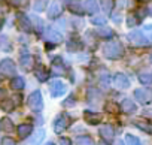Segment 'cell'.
<instances>
[{
  "label": "cell",
  "instance_id": "38",
  "mask_svg": "<svg viewBox=\"0 0 152 145\" xmlns=\"http://www.w3.org/2000/svg\"><path fill=\"white\" fill-rule=\"evenodd\" d=\"M136 126H137L139 129H142L143 132H146V133H151V132H152V127H149V124H146V123H140V121H137Z\"/></svg>",
  "mask_w": 152,
  "mask_h": 145
},
{
  "label": "cell",
  "instance_id": "26",
  "mask_svg": "<svg viewBox=\"0 0 152 145\" xmlns=\"http://www.w3.org/2000/svg\"><path fill=\"white\" fill-rule=\"evenodd\" d=\"M139 81L145 85L152 84V74L151 72H142V74H139Z\"/></svg>",
  "mask_w": 152,
  "mask_h": 145
},
{
  "label": "cell",
  "instance_id": "10",
  "mask_svg": "<svg viewBox=\"0 0 152 145\" xmlns=\"http://www.w3.org/2000/svg\"><path fill=\"white\" fill-rule=\"evenodd\" d=\"M113 84H115V87L118 90H125V88H128L130 81H128V78L124 74H116L113 77Z\"/></svg>",
  "mask_w": 152,
  "mask_h": 145
},
{
  "label": "cell",
  "instance_id": "19",
  "mask_svg": "<svg viewBox=\"0 0 152 145\" xmlns=\"http://www.w3.org/2000/svg\"><path fill=\"white\" fill-rule=\"evenodd\" d=\"M43 138H45V130H37L34 135H33V138L26 144V145H40V142L43 141Z\"/></svg>",
  "mask_w": 152,
  "mask_h": 145
},
{
  "label": "cell",
  "instance_id": "30",
  "mask_svg": "<svg viewBox=\"0 0 152 145\" xmlns=\"http://www.w3.org/2000/svg\"><path fill=\"white\" fill-rule=\"evenodd\" d=\"M0 48H2L3 51L11 49V42H9L8 36H5V35H0Z\"/></svg>",
  "mask_w": 152,
  "mask_h": 145
},
{
  "label": "cell",
  "instance_id": "28",
  "mask_svg": "<svg viewBox=\"0 0 152 145\" xmlns=\"http://www.w3.org/2000/svg\"><path fill=\"white\" fill-rule=\"evenodd\" d=\"M104 111H106L107 114H118L119 106H118L116 102H107V103L104 105Z\"/></svg>",
  "mask_w": 152,
  "mask_h": 145
},
{
  "label": "cell",
  "instance_id": "14",
  "mask_svg": "<svg viewBox=\"0 0 152 145\" xmlns=\"http://www.w3.org/2000/svg\"><path fill=\"white\" fill-rule=\"evenodd\" d=\"M52 69H54V72L57 75H66V66H64V63H63V60H61V57H57V58H54L52 60Z\"/></svg>",
  "mask_w": 152,
  "mask_h": 145
},
{
  "label": "cell",
  "instance_id": "13",
  "mask_svg": "<svg viewBox=\"0 0 152 145\" xmlns=\"http://www.w3.org/2000/svg\"><path fill=\"white\" fill-rule=\"evenodd\" d=\"M69 11L76 14V15H82L84 14V6L79 0H69Z\"/></svg>",
  "mask_w": 152,
  "mask_h": 145
},
{
  "label": "cell",
  "instance_id": "37",
  "mask_svg": "<svg viewBox=\"0 0 152 145\" xmlns=\"http://www.w3.org/2000/svg\"><path fill=\"white\" fill-rule=\"evenodd\" d=\"M91 23H93V24H96V26H102V24H104V23H106V18H104V17L97 15V17L91 18Z\"/></svg>",
  "mask_w": 152,
  "mask_h": 145
},
{
  "label": "cell",
  "instance_id": "43",
  "mask_svg": "<svg viewBox=\"0 0 152 145\" xmlns=\"http://www.w3.org/2000/svg\"><path fill=\"white\" fill-rule=\"evenodd\" d=\"M60 145H72V142H70L69 138H61L60 139Z\"/></svg>",
  "mask_w": 152,
  "mask_h": 145
},
{
  "label": "cell",
  "instance_id": "41",
  "mask_svg": "<svg viewBox=\"0 0 152 145\" xmlns=\"http://www.w3.org/2000/svg\"><path fill=\"white\" fill-rule=\"evenodd\" d=\"M100 81H102L103 84H107V82H109V74H107V72H103V74H102Z\"/></svg>",
  "mask_w": 152,
  "mask_h": 145
},
{
  "label": "cell",
  "instance_id": "17",
  "mask_svg": "<svg viewBox=\"0 0 152 145\" xmlns=\"http://www.w3.org/2000/svg\"><path fill=\"white\" fill-rule=\"evenodd\" d=\"M17 130H18V136H20L21 139H26V138H28V136L31 135L33 126H31V124H20Z\"/></svg>",
  "mask_w": 152,
  "mask_h": 145
},
{
  "label": "cell",
  "instance_id": "5",
  "mask_svg": "<svg viewBox=\"0 0 152 145\" xmlns=\"http://www.w3.org/2000/svg\"><path fill=\"white\" fill-rule=\"evenodd\" d=\"M128 40L136 45V46H146L149 43V40L146 39V36L143 35V32H133L128 35Z\"/></svg>",
  "mask_w": 152,
  "mask_h": 145
},
{
  "label": "cell",
  "instance_id": "44",
  "mask_svg": "<svg viewBox=\"0 0 152 145\" xmlns=\"http://www.w3.org/2000/svg\"><path fill=\"white\" fill-rule=\"evenodd\" d=\"M6 97V90L5 88H0V100H3Z\"/></svg>",
  "mask_w": 152,
  "mask_h": 145
},
{
  "label": "cell",
  "instance_id": "39",
  "mask_svg": "<svg viewBox=\"0 0 152 145\" xmlns=\"http://www.w3.org/2000/svg\"><path fill=\"white\" fill-rule=\"evenodd\" d=\"M33 23L36 26V32H40L42 30V21L39 20V17H33Z\"/></svg>",
  "mask_w": 152,
  "mask_h": 145
},
{
  "label": "cell",
  "instance_id": "1",
  "mask_svg": "<svg viewBox=\"0 0 152 145\" xmlns=\"http://www.w3.org/2000/svg\"><path fill=\"white\" fill-rule=\"evenodd\" d=\"M103 52H104V57L109 58V60H118L124 55V46L122 43L118 40V39H113V40H109L104 43L103 46Z\"/></svg>",
  "mask_w": 152,
  "mask_h": 145
},
{
  "label": "cell",
  "instance_id": "51",
  "mask_svg": "<svg viewBox=\"0 0 152 145\" xmlns=\"http://www.w3.org/2000/svg\"><path fill=\"white\" fill-rule=\"evenodd\" d=\"M151 63H152V54H151Z\"/></svg>",
  "mask_w": 152,
  "mask_h": 145
},
{
  "label": "cell",
  "instance_id": "18",
  "mask_svg": "<svg viewBox=\"0 0 152 145\" xmlns=\"http://www.w3.org/2000/svg\"><path fill=\"white\" fill-rule=\"evenodd\" d=\"M121 109H122L125 114H133V112H136L137 106H136V103H134L133 100L125 99V100L122 102V105H121Z\"/></svg>",
  "mask_w": 152,
  "mask_h": 145
},
{
  "label": "cell",
  "instance_id": "23",
  "mask_svg": "<svg viewBox=\"0 0 152 145\" xmlns=\"http://www.w3.org/2000/svg\"><path fill=\"white\" fill-rule=\"evenodd\" d=\"M113 6H115V0H102V9L104 11L106 15H110Z\"/></svg>",
  "mask_w": 152,
  "mask_h": 145
},
{
  "label": "cell",
  "instance_id": "27",
  "mask_svg": "<svg viewBox=\"0 0 152 145\" xmlns=\"http://www.w3.org/2000/svg\"><path fill=\"white\" fill-rule=\"evenodd\" d=\"M0 108H2L5 112H11L15 108V103H14L12 99H5V100H2V103H0Z\"/></svg>",
  "mask_w": 152,
  "mask_h": 145
},
{
  "label": "cell",
  "instance_id": "50",
  "mask_svg": "<svg viewBox=\"0 0 152 145\" xmlns=\"http://www.w3.org/2000/svg\"><path fill=\"white\" fill-rule=\"evenodd\" d=\"M149 14H151V15H152V6H151V9H149Z\"/></svg>",
  "mask_w": 152,
  "mask_h": 145
},
{
  "label": "cell",
  "instance_id": "24",
  "mask_svg": "<svg viewBox=\"0 0 152 145\" xmlns=\"http://www.w3.org/2000/svg\"><path fill=\"white\" fill-rule=\"evenodd\" d=\"M0 124H2V129L5 130V132H8V133H11V132H14V123H12V120L11 118H8V117H5L2 121H0Z\"/></svg>",
  "mask_w": 152,
  "mask_h": 145
},
{
  "label": "cell",
  "instance_id": "15",
  "mask_svg": "<svg viewBox=\"0 0 152 145\" xmlns=\"http://www.w3.org/2000/svg\"><path fill=\"white\" fill-rule=\"evenodd\" d=\"M61 12H63V6H61L60 2L55 0V2H52V5L48 9V17L49 18H57L58 15H61Z\"/></svg>",
  "mask_w": 152,
  "mask_h": 145
},
{
  "label": "cell",
  "instance_id": "22",
  "mask_svg": "<svg viewBox=\"0 0 152 145\" xmlns=\"http://www.w3.org/2000/svg\"><path fill=\"white\" fill-rule=\"evenodd\" d=\"M34 75H36V78H37L40 82H43V81H46V79H48V72H46L40 64L34 69Z\"/></svg>",
  "mask_w": 152,
  "mask_h": 145
},
{
  "label": "cell",
  "instance_id": "8",
  "mask_svg": "<svg viewBox=\"0 0 152 145\" xmlns=\"http://www.w3.org/2000/svg\"><path fill=\"white\" fill-rule=\"evenodd\" d=\"M66 90H67V85L60 79H57L51 84V96L52 97H60L61 94L66 93Z\"/></svg>",
  "mask_w": 152,
  "mask_h": 145
},
{
  "label": "cell",
  "instance_id": "21",
  "mask_svg": "<svg viewBox=\"0 0 152 145\" xmlns=\"http://www.w3.org/2000/svg\"><path fill=\"white\" fill-rule=\"evenodd\" d=\"M24 78H21V77H14L12 79H11V88L12 90H15V91H20V90H23L24 88Z\"/></svg>",
  "mask_w": 152,
  "mask_h": 145
},
{
  "label": "cell",
  "instance_id": "34",
  "mask_svg": "<svg viewBox=\"0 0 152 145\" xmlns=\"http://www.w3.org/2000/svg\"><path fill=\"white\" fill-rule=\"evenodd\" d=\"M142 32H143V35L146 36V39H148V40L151 42V40H152V26H151V24H148V26H145Z\"/></svg>",
  "mask_w": 152,
  "mask_h": 145
},
{
  "label": "cell",
  "instance_id": "52",
  "mask_svg": "<svg viewBox=\"0 0 152 145\" xmlns=\"http://www.w3.org/2000/svg\"><path fill=\"white\" fill-rule=\"evenodd\" d=\"M46 145H54V144H51V142H49V144H46Z\"/></svg>",
  "mask_w": 152,
  "mask_h": 145
},
{
  "label": "cell",
  "instance_id": "25",
  "mask_svg": "<svg viewBox=\"0 0 152 145\" xmlns=\"http://www.w3.org/2000/svg\"><path fill=\"white\" fill-rule=\"evenodd\" d=\"M76 144L78 145H96L93 138L88 136V135H84V136H78L76 138Z\"/></svg>",
  "mask_w": 152,
  "mask_h": 145
},
{
  "label": "cell",
  "instance_id": "7",
  "mask_svg": "<svg viewBox=\"0 0 152 145\" xmlns=\"http://www.w3.org/2000/svg\"><path fill=\"white\" fill-rule=\"evenodd\" d=\"M17 26H18L20 30H23V32H26V33L31 32V21H30L28 17L24 15V14H18V15H17Z\"/></svg>",
  "mask_w": 152,
  "mask_h": 145
},
{
  "label": "cell",
  "instance_id": "48",
  "mask_svg": "<svg viewBox=\"0 0 152 145\" xmlns=\"http://www.w3.org/2000/svg\"><path fill=\"white\" fill-rule=\"evenodd\" d=\"M99 145H107V144H106V142H104V141H102V142H100V144H99Z\"/></svg>",
  "mask_w": 152,
  "mask_h": 145
},
{
  "label": "cell",
  "instance_id": "32",
  "mask_svg": "<svg viewBox=\"0 0 152 145\" xmlns=\"http://www.w3.org/2000/svg\"><path fill=\"white\" fill-rule=\"evenodd\" d=\"M28 2L30 0H8V3L15 8H26V6H28Z\"/></svg>",
  "mask_w": 152,
  "mask_h": 145
},
{
  "label": "cell",
  "instance_id": "16",
  "mask_svg": "<svg viewBox=\"0 0 152 145\" xmlns=\"http://www.w3.org/2000/svg\"><path fill=\"white\" fill-rule=\"evenodd\" d=\"M45 35H46V38H48L49 40H52L54 43H58V42H61V40H63L61 33H58V32H57V30H54L52 27H48V29H46V32H45Z\"/></svg>",
  "mask_w": 152,
  "mask_h": 145
},
{
  "label": "cell",
  "instance_id": "29",
  "mask_svg": "<svg viewBox=\"0 0 152 145\" xmlns=\"http://www.w3.org/2000/svg\"><path fill=\"white\" fill-rule=\"evenodd\" d=\"M84 5H85V11L88 14H96L97 12V3L94 2V0H87Z\"/></svg>",
  "mask_w": 152,
  "mask_h": 145
},
{
  "label": "cell",
  "instance_id": "45",
  "mask_svg": "<svg viewBox=\"0 0 152 145\" xmlns=\"http://www.w3.org/2000/svg\"><path fill=\"white\" fill-rule=\"evenodd\" d=\"M12 100H14V103H15V105H18V103H20V100H21V96H20V94H17V96H14V99H12Z\"/></svg>",
  "mask_w": 152,
  "mask_h": 145
},
{
  "label": "cell",
  "instance_id": "4",
  "mask_svg": "<svg viewBox=\"0 0 152 145\" xmlns=\"http://www.w3.org/2000/svg\"><path fill=\"white\" fill-rule=\"evenodd\" d=\"M134 97L142 105H148V103L152 102V90H149V88H137V90H134Z\"/></svg>",
  "mask_w": 152,
  "mask_h": 145
},
{
  "label": "cell",
  "instance_id": "3",
  "mask_svg": "<svg viewBox=\"0 0 152 145\" xmlns=\"http://www.w3.org/2000/svg\"><path fill=\"white\" fill-rule=\"evenodd\" d=\"M15 72H17V66H15L14 60L5 58L0 61V74L3 77H15Z\"/></svg>",
  "mask_w": 152,
  "mask_h": 145
},
{
  "label": "cell",
  "instance_id": "9",
  "mask_svg": "<svg viewBox=\"0 0 152 145\" xmlns=\"http://www.w3.org/2000/svg\"><path fill=\"white\" fill-rule=\"evenodd\" d=\"M84 118H85V121H87L88 124H93V126H96V124H100V123H102V120H103V115H102V114H99V112L85 111V112H84Z\"/></svg>",
  "mask_w": 152,
  "mask_h": 145
},
{
  "label": "cell",
  "instance_id": "40",
  "mask_svg": "<svg viewBox=\"0 0 152 145\" xmlns=\"http://www.w3.org/2000/svg\"><path fill=\"white\" fill-rule=\"evenodd\" d=\"M2 145H17L15 141L12 138H3L2 139Z\"/></svg>",
  "mask_w": 152,
  "mask_h": 145
},
{
  "label": "cell",
  "instance_id": "20",
  "mask_svg": "<svg viewBox=\"0 0 152 145\" xmlns=\"http://www.w3.org/2000/svg\"><path fill=\"white\" fill-rule=\"evenodd\" d=\"M81 48H82V40L81 39H78V38L69 39V42H67V49L69 51H79Z\"/></svg>",
  "mask_w": 152,
  "mask_h": 145
},
{
  "label": "cell",
  "instance_id": "12",
  "mask_svg": "<svg viewBox=\"0 0 152 145\" xmlns=\"http://www.w3.org/2000/svg\"><path fill=\"white\" fill-rule=\"evenodd\" d=\"M20 61H21V66H23L26 70H28V69L31 67V64H33V58H31V55L28 54L27 49H23V51H21Z\"/></svg>",
  "mask_w": 152,
  "mask_h": 145
},
{
  "label": "cell",
  "instance_id": "49",
  "mask_svg": "<svg viewBox=\"0 0 152 145\" xmlns=\"http://www.w3.org/2000/svg\"><path fill=\"white\" fill-rule=\"evenodd\" d=\"M140 2H145V3H148V2H151V0H140Z\"/></svg>",
  "mask_w": 152,
  "mask_h": 145
},
{
  "label": "cell",
  "instance_id": "46",
  "mask_svg": "<svg viewBox=\"0 0 152 145\" xmlns=\"http://www.w3.org/2000/svg\"><path fill=\"white\" fill-rule=\"evenodd\" d=\"M145 115H148V117H152V111H145Z\"/></svg>",
  "mask_w": 152,
  "mask_h": 145
},
{
  "label": "cell",
  "instance_id": "35",
  "mask_svg": "<svg viewBox=\"0 0 152 145\" xmlns=\"http://www.w3.org/2000/svg\"><path fill=\"white\" fill-rule=\"evenodd\" d=\"M46 3H48V0H36L34 2V9L36 11H43Z\"/></svg>",
  "mask_w": 152,
  "mask_h": 145
},
{
  "label": "cell",
  "instance_id": "47",
  "mask_svg": "<svg viewBox=\"0 0 152 145\" xmlns=\"http://www.w3.org/2000/svg\"><path fill=\"white\" fill-rule=\"evenodd\" d=\"M115 145H124V142H122V141H119V139H118V141H116V142H115Z\"/></svg>",
  "mask_w": 152,
  "mask_h": 145
},
{
  "label": "cell",
  "instance_id": "42",
  "mask_svg": "<svg viewBox=\"0 0 152 145\" xmlns=\"http://www.w3.org/2000/svg\"><path fill=\"white\" fill-rule=\"evenodd\" d=\"M73 105H75V97H73V96H70L69 99H66L64 106H73Z\"/></svg>",
  "mask_w": 152,
  "mask_h": 145
},
{
  "label": "cell",
  "instance_id": "6",
  "mask_svg": "<svg viewBox=\"0 0 152 145\" xmlns=\"http://www.w3.org/2000/svg\"><path fill=\"white\" fill-rule=\"evenodd\" d=\"M69 123H70L69 117H67L66 114H60V115L54 120V132H55V133H61L63 130L67 129Z\"/></svg>",
  "mask_w": 152,
  "mask_h": 145
},
{
  "label": "cell",
  "instance_id": "31",
  "mask_svg": "<svg viewBox=\"0 0 152 145\" xmlns=\"http://www.w3.org/2000/svg\"><path fill=\"white\" fill-rule=\"evenodd\" d=\"M137 24H139V18H137V15H136L134 12L128 14V17H127V26H128V27H136Z\"/></svg>",
  "mask_w": 152,
  "mask_h": 145
},
{
  "label": "cell",
  "instance_id": "11",
  "mask_svg": "<svg viewBox=\"0 0 152 145\" xmlns=\"http://www.w3.org/2000/svg\"><path fill=\"white\" fill-rule=\"evenodd\" d=\"M100 136L103 138V141H112L115 136V129L110 124H104L100 129Z\"/></svg>",
  "mask_w": 152,
  "mask_h": 145
},
{
  "label": "cell",
  "instance_id": "33",
  "mask_svg": "<svg viewBox=\"0 0 152 145\" xmlns=\"http://www.w3.org/2000/svg\"><path fill=\"white\" fill-rule=\"evenodd\" d=\"M125 144L127 145H140V141H139V138H136L133 135H127L125 136Z\"/></svg>",
  "mask_w": 152,
  "mask_h": 145
},
{
  "label": "cell",
  "instance_id": "36",
  "mask_svg": "<svg viewBox=\"0 0 152 145\" xmlns=\"http://www.w3.org/2000/svg\"><path fill=\"white\" fill-rule=\"evenodd\" d=\"M99 35H100V36H103V38H112L113 32H112V29L106 27V29H102V30H99Z\"/></svg>",
  "mask_w": 152,
  "mask_h": 145
},
{
  "label": "cell",
  "instance_id": "2",
  "mask_svg": "<svg viewBox=\"0 0 152 145\" xmlns=\"http://www.w3.org/2000/svg\"><path fill=\"white\" fill-rule=\"evenodd\" d=\"M28 106L33 112H40L43 109V99H42V94L39 90L33 91L30 96H28Z\"/></svg>",
  "mask_w": 152,
  "mask_h": 145
}]
</instances>
